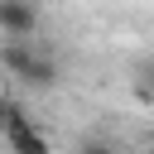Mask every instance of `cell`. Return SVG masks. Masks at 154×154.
<instances>
[{"label":"cell","instance_id":"cell-4","mask_svg":"<svg viewBox=\"0 0 154 154\" xmlns=\"http://www.w3.org/2000/svg\"><path fill=\"white\" fill-rule=\"evenodd\" d=\"M77 154H116V144L101 135H87V140H77Z\"/></svg>","mask_w":154,"mask_h":154},{"label":"cell","instance_id":"cell-5","mask_svg":"<svg viewBox=\"0 0 154 154\" xmlns=\"http://www.w3.org/2000/svg\"><path fill=\"white\" fill-rule=\"evenodd\" d=\"M14 111H19V106H14V101H5V96H0V130H5V125H10V116H14Z\"/></svg>","mask_w":154,"mask_h":154},{"label":"cell","instance_id":"cell-3","mask_svg":"<svg viewBox=\"0 0 154 154\" xmlns=\"http://www.w3.org/2000/svg\"><path fill=\"white\" fill-rule=\"evenodd\" d=\"M5 135V144H10V154H53V144H48V135L24 116V111H14L10 116V125L0 130Z\"/></svg>","mask_w":154,"mask_h":154},{"label":"cell","instance_id":"cell-6","mask_svg":"<svg viewBox=\"0 0 154 154\" xmlns=\"http://www.w3.org/2000/svg\"><path fill=\"white\" fill-rule=\"evenodd\" d=\"M140 154H154V144H149V149H140Z\"/></svg>","mask_w":154,"mask_h":154},{"label":"cell","instance_id":"cell-1","mask_svg":"<svg viewBox=\"0 0 154 154\" xmlns=\"http://www.w3.org/2000/svg\"><path fill=\"white\" fill-rule=\"evenodd\" d=\"M0 67L14 72L19 82H29V87H53L58 82V63L48 53H38L34 43H0Z\"/></svg>","mask_w":154,"mask_h":154},{"label":"cell","instance_id":"cell-2","mask_svg":"<svg viewBox=\"0 0 154 154\" xmlns=\"http://www.w3.org/2000/svg\"><path fill=\"white\" fill-rule=\"evenodd\" d=\"M38 34V10L24 0H0V38L5 43H34Z\"/></svg>","mask_w":154,"mask_h":154}]
</instances>
